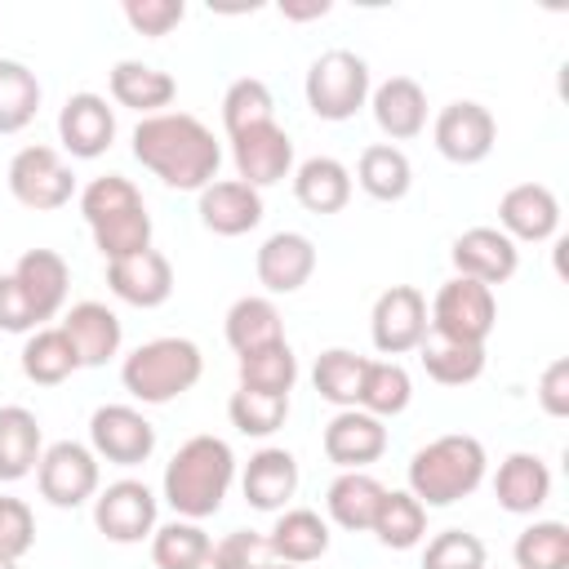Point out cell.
Masks as SVG:
<instances>
[{
    "label": "cell",
    "instance_id": "6da1fadb",
    "mask_svg": "<svg viewBox=\"0 0 569 569\" xmlns=\"http://www.w3.org/2000/svg\"><path fill=\"white\" fill-rule=\"evenodd\" d=\"M133 156L142 169H151L173 191H204L222 164L218 138L191 111L142 116L133 129Z\"/></svg>",
    "mask_w": 569,
    "mask_h": 569
},
{
    "label": "cell",
    "instance_id": "7a4b0ae2",
    "mask_svg": "<svg viewBox=\"0 0 569 569\" xmlns=\"http://www.w3.org/2000/svg\"><path fill=\"white\" fill-rule=\"evenodd\" d=\"M231 480H236L231 445L222 436H191L169 458L160 489H164V502L178 511V520H204L222 507Z\"/></svg>",
    "mask_w": 569,
    "mask_h": 569
},
{
    "label": "cell",
    "instance_id": "3957f363",
    "mask_svg": "<svg viewBox=\"0 0 569 569\" xmlns=\"http://www.w3.org/2000/svg\"><path fill=\"white\" fill-rule=\"evenodd\" d=\"M80 213H84L93 244L107 262L151 249V213H147L142 191L129 178H120V173L93 178L80 191Z\"/></svg>",
    "mask_w": 569,
    "mask_h": 569
},
{
    "label": "cell",
    "instance_id": "277c9868",
    "mask_svg": "<svg viewBox=\"0 0 569 569\" xmlns=\"http://www.w3.org/2000/svg\"><path fill=\"white\" fill-rule=\"evenodd\" d=\"M485 445L476 436H436L409 458V493L422 507H453L458 498L476 493L485 480Z\"/></svg>",
    "mask_w": 569,
    "mask_h": 569
},
{
    "label": "cell",
    "instance_id": "5b68a950",
    "mask_svg": "<svg viewBox=\"0 0 569 569\" xmlns=\"http://www.w3.org/2000/svg\"><path fill=\"white\" fill-rule=\"evenodd\" d=\"M204 373V356L191 338H151L133 347L120 365V382L142 405H169L191 391Z\"/></svg>",
    "mask_w": 569,
    "mask_h": 569
},
{
    "label": "cell",
    "instance_id": "8992f818",
    "mask_svg": "<svg viewBox=\"0 0 569 569\" xmlns=\"http://www.w3.org/2000/svg\"><path fill=\"white\" fill-rule=\"evenodd\" d=\"M307 107L320 120H351L369 102V62L351 49H329L307 67Z\"/></svg>",
    "mask_w": 569,
    "mask_h": 569
},
{
    "label": "cell",
    "instance_id": "52a82bcc",
    "mask_svg": "<svg viewBox=\"0 0 569 569\" xmlns=\"http://www.w3.org/2000/svg\"><path fill=\"white\" fill-rule=\"evenodd\" d=\"M431 333L436 338H449V342H467V347H485V338L493 333V320H498V302H493V289L467 280V276H453L440 284L431 311Z\"/></svg>",
    "mask_w": 569,
    "mask_h": 569
},
{
    "label": "cell",
    "instance_id": "ba28073f",
    "mask_svg": "<svg viewBox=\"0 0 569 569\" xmlns=\"http://www.w3.org/2000/svg\"><path fill=\"white\" fill-rule=\"evenodd\" d=\"M9 191L22 209H36V213H49V209H62L71 204L76 196V173L71 164L53 151V147H22L13 160H9Z\"/></svg>",
    "mask_w": 569,
    "mask_h": 569
},
{
    "label": "cell",
    "instance_id": "9c48e42d",
    "mask_svg": "<svg viewBox=\"0 0 569 569\" xmlns=\"http://www.w3.org/2000/svg\"><path fill=\"white\" fill-rule=\"evenodd\" d=\"M36 485H40V498L71 511L80 502H89L98 493V453L80 440H58L40 453L36 462Z\"/></svg>",
    "mask_w": 569,
    "mask_h": 569
},
{
    "label": "cell",
    "instance_id": "30bf717a",
    "mask_svg": "<svg viewBox=\"0 0 569 569\" xmlns=\"http://www.w3.org/2000/svg\"><path fill=\"white\" fill-rule=\"evenodd\" d=\"M431 320H427V298L413 284H391L387 293H378L373 316H369V338L382 356H405L418 351L427 338Z\"/></svg>",
    "mask_w": 569,
    "mask_h": 569
},
{
    "label": "cell",
    "instance_id": "8fae6325",
    "mask_svg": "<svg viewBox=\"0 0 569 569\" xmlns=\"http://www.w3.org/2000/svg\"><path fill=\"white\" fill-rule=\"evenodd\" d=\"M89 449L116 467H138L156 453V427L133 405H102L89 418Z\"/></svg>",
    "mask_w": 569,
    "mask_h": 569
},
{
    "label": "cell",
    "instance_id": "7c38bea8",
    "mask_svg": "<svg viewBox=\"0 0 569 569\" xmlns=\"http://www.w3.org/2000/svg\"><path fill=\"white\" fill-rule=\"evenodd\" d=\"M431 138H436V151L453 164H480L493 142H498V124L489 116V107L471 102V98H458L449 107H440L436 124H431Z\"/></svg>",
    "mask_w": 569,
    "mask_h": 569
},
{
    "label": "cell",
    "instance_id": "4fadbf2b",
    "mask_svg": "<svg viewBox=\"0 0 569 569\" xmlns=\"http://www.w3.org/2000/svg\"><path fill=\"white\" fill-rule=\"evenodd\" d=\"M93 525L111 542H142L156 533V493L142 480H116L93 498Z\"/></svg>",
    "mask_w": 569,
    "mask_h": 569
},
{
    "label": "cell",
    "instance_id": "5bb4252c",
    "mask_svg": "<svg viewBox=\"0 0 569 569\" xmlns=\"http://www.w3.org/2000/svg\"><path fill=\"white\" fill-rule=\"evenodd\" d=\"M231 160H236V173H240L244 187H253V191L258 187H276L293 169V138L276 120L253 124V129L231 138Z\"/></svg>",
    "mask_w": 569,
    "mask_h": 569
},
{
    "label": "cell",
    "instance_id": "9a60e30c",
    "mask_svg": "<svg viewBox=\"0 0 569 569\" xmlns=\"http://www.w3.org/2000/svg\"><path fill=\"white\" fill-rule=\"evenodd\" d=\"M449 258H453V271H458V276H467V280H476V284H485V289L511 280L516 267H520L516 240H507L498 227H471V231H462V236L453 240Z\"/></svg>",
    "mask_w": 569,
    "mask_h": 569
},
{
    "label": "cell",
    "instance_id": "2e32d148",
    "mask_svg": "<svg viewBox=\"0 0 569 569\" xmlns=\"http://www.w3.org/2000/svg\"><path fill=\"white\" fill-rule=\"evenodd\" d=\"M58 138L76 160H98L116 142V111L102 93H71L58 111Z\"/></svg>",
    "mask_w": 569,
    "mask_h": 569
},
{
    "label": "cell",
    "instance_id": "e0dca14e",
    "mask_svg": "<svg viewBox=\"0 0 569 569\" xmlns=\"http://www.w3.org/2000/svg\"><path fill=\"white\" fill-rule=\"evenodd\" d=\"M107 284H111V293L120 302L151 311V307L169 302V293H173V267H169V258L160 249H142V253H129V258L107 262Z\"/></svg>",
    "mask_w": 569,
    "mask_h": 569
},
{
    "label": "cell",
    "instance_id": "ac0fdd59",
    "mask_svg": "<svg viewBox=\"0 0 569 569\" xmlns=\"http://www.w3.org/2000/svg\"><path fill=\"white\" fill-rule=\"evenodd\" d=\"M382 453H387V427L365 409H338L333 422L325 427V458L338 462L342 471H365Z\"/></svg>",
    "mask_w": 569,
    "mask_h": 569
},
{
    "label": "cell",
    "instance_id": "d6986e66",
    "mask_svg": "<svg viewBox=\"0 0 569 569\" xmlns=\"http://www.w3.org/2000/svg\"><path fill=\"white\" fill-rule=\"evenodd\" d=\"M253 271L267 293H298L316 271V244L302 231H276L262 240Z\"/></svg>",
    "mask_w": 569,
    "mask_h": 569
},
{
    "label": "cell",
    "instance_id": "ffe728a7",
    "mask_svg": "<svg viewBox=\"0 0 569 569\" xmlns=\"http://www.w3.org/2000/svg\"><path fill=\"white\" fill-rule=\"evenodd\" d=\"M560 227V200L542 182H520L498 200V231L507 240H551Z\"/></svg>",
    "mask_w": 569,
    "mask_h": 569
},
{
    "label": "cell",
    "instance_id": "44dd1931",
    "mask_svg": "<svg viewBox=\"0 0 569 569\" xmlns=\"http://www.w3.org/2000/svg\"><path fill=\"white\" fill-rule=\"evenodd\" d=\"M80 360V369H98L120 351V316L107 302H76L58 325Z\"/></svg>",
    "mask_w": 569,
    "mask_h": 569
},
{
    "label": "cell",
    "instance_id": "7402d4cb",
    "mask_svg": "<svg viewBox=\"0 0 569 569\" xmlns=\"http://www.w3.org/2000/svg\"><path fill=\"white\" fill-rule=\"evenodd\" d=\"M369 107H373V124L391 142H409L427 129V93L409 76H391L378 89H369Z\"/></svg>",
    "mask_w": 569,
    "mask_h": 569
},
{
    "label": "cell",
    "instance_id": "603a6c76",
    "mask_svg": "<svg viewBox=\"0 0 569 569\" xmlns=\"http://www.w3.org/2000/svg\"><path fill=\"white\" fill-rule=\"evenodd\" d=\"M240 489H244V502L253 511H284V502L298 493V458L289 449H276V445L258 449L244 462Z\"/></svg>",
    "mask_w": 569,
    "mask_h": 569
},
{
    "label": "cell",
    "instance_id": "cb8c5ba5",
    "mask_svg": "<svg viewBox=\"0 0 569 569\" xmlns=\"http://www.w3.org/2000/svg\"><path fill=\"white\" fill-rule=\"evenodd\" d=\"M200 222L213 231V236H244L262 222V196L253 187H244L240 178H227V182H209L200 191Z\"/></svg>",
    "mask_w": 569,
    "mask_h": 569
},
{
    "label": "cell",
    "instance_id": "d4e9b609",
    "mask_svg": "<svg viewBox=\"0 0 569 569\" xmlns=\"http://www.w3.org/2000/svg\"><path fill=\"white\" fill-rule=\"evenodd\" d=\"M9 276H13L18 289L27 293L31 311L40 316V325L53 320V316L62 311V302H67V284H71V271H67L62 253H53V249H27Z\"/></svg>",
    "mask_w": 569,
    "mask_h": 569
},
{
    "label": "cell",
    "instance_id": "484cf974",
    "mask_svg": "<svg viewBox=\"0 0 569 569\" xmlns=\"http://www.w3.org/2000/svg\"><path fill=\"white\" fill-rule=\"evenodd\" d=\"M498 507L511 516H533L551 498V471L538 453H507L498 476H493Z\"/></svg>",
    "mask_w": 569,
    "mask_h": 569
},
{
    "label": "cell",
    "instance_id": "4316f807",
    "mask_svg": "<svg viewBox=\"0 0 569 569\" xmlns=\"http://www.w3.org/2000/svg\"><path fill=\"white\" fill-rule=\"evenodd\" d=\"M107 84H111V98H116L120 107L138 111V116H160V111L178 98V84H173L169 71H160V67H151V62H133V58L116 62Z\"/></svg>",
    "mask_w": 569,
    "mask_h": 569
},
{
    "label": "cell",
    "instance_id": "83f0119b",
    "mask_svg": "<svg viewBox=\"0 0 569 569\" xmlns=\"http://www.w3.org/2000/svg\"><path fill=\"white\" fill-rule=\"evenodd\" d=\"M267 547L280 565H311L329 551V525L311 507H289V511L276 516V525L267 533Z\"/></svg>",
    "mask_w": 569,
    "mask_h": 569
},
{
    "label": "cell",
    "instance_id": "f1b7e54d",
    "mask_svg": "<svg viewBox=\"0 0 569 569\" xmlns=\"http://www.w3.org/2000/svg\"><path fill=\"white\" fill-rule=\"evenodd\" d=\"M293 196L311 213H338L351 200V169L333 156H311L293 169Z\"/></svg>",
    "mask_w": 569,
    "mask_h": 569
},
{
    "label": "cell",
    "instance_id": "f546056e",
    "mask_svg": "<svg viewBox=\"0 0 569 569\" xmlns=\"http://www.w3.org/2000/svg\"><path fill=\"white\" fill-rule=\"evenodd\" d=\"M44 453V436L31 409L22 405H4L0 409V480H22L36 471Z\"/></svg>",
    "mask_w": 569,
    "mask_h": 569
},
{
    "label": "cell",
    "instance_id": "4dcf8cb0",
    "mask_svg": "<svg viewBox=\"0 0 569 569\" xmlns=\"http://www.w3.org/2000/svg\"><path fill=\"white\" fill-rule=\"evenodd\" d=\"M356 182H360L365 196L391 204V200H405V196H409V187H413V164H409V156H405L400 147L373 142V147H365L360 160H356Z\"/></svg>",
    "mask_w": 569,
    "mask_h": 569
},
{
    "label": "cell",
    "instance_id": "1f68e13d",
    "mask_svg": "<svg viewBox=\"0 0 569 569\" xmlns=\"http://www.w3.org/2000/svg\"><path fill=\"white\" fill-rule=\"evenodd\" d=\"M382 485L369 476V471H342L329 493H325V507H329V520L360 533V529H373V516H378V502H382Z\"/></svg>",
    "mask_w": 569,
    "mask_h": 569
},
{
    "label": "cell",
    "instance_id": "d6a6232c",
    "mask_svg": "<svg viewBox=\"0 0 569 569\" xmlns=\"http://www.w3.org/2000/svg\"><path fill=\"white\" fill-rule=\"evenodd\" d=\"M227 342L236 356H249V351H262L271 342H284V325H280V311L271 298H240L231 302L227 311Z\"/></svg>",
    "mask_w": 569,
    "mask_h": 569
},
{
    "label": "cell",
    "instance_id": "836d02e7",
    "mask_svg": "<svg viewBox=\"0 0 569 569\" xmlns=\"http://www.w3.org/2000/svg\"><path fill=\"white\" fill-rule=\"evenodd\" d=\"M369 533H378V542L391 547V551H409L427 533V507L409 489H387L382 502H378V516H373V529Z\"/></svg>",
    "mask_w": 569,
    "mask_h": 569
},
{
    "label": "cell",
    "instance_id": "e575fe53",
    "mask_svg": "<svg viewBox=\"0 0 569 569\" xmlns=\"http://www.w3.org/2000/svg\"><path fill=\"white\" fill-rule=\"evenodd\" d=\"M80 369V360H76V351H71V342H67V333L62 329H36L31 338H27V347H22V373L36 382V387H58V382H67L71 373Z\"/></svg>",
    "mask_w": 569,
    "mask_h": 569
},
{
    "label": "cell",
    "instance_id": "d590c367",
    "mask_svg": "<svg viewBox=\"0 0 569 569\" xmlns=\"http://www.w3.org/2000/svg\"><path fill=\"white\" fill-rule=\"evenodd\" d=\"M422 356V369L431 382L440 387H467L485 373V347H467V342H449V338H422L418 347Z\"/></svg>",
    "mask_w": 569,
    "mask_h": 569
},
{
    "label": "cell",
    "instance_id": "8d00e7d4",
    "mask_svg": "<svg viewBox=\"0 0 569 569\" xmlns=\"http://www.w3.org/2000/svg\"><path fill=\"white\" fill-rule=\"evenodd\" d=\"M409 400H413V382H409L405 365H396V360H369L365 365L356 409H365L373 418H396L409 409Z\"/></svg>",
    "mask_w": 569,
    "mask_h": 569
},
{
    "label": "cell",
    "instance_id": "74e56055",
    "mask_svg": "<svg viewBox=\"0 0 569 569\" xmlns=\"http://www.w3.org/2000/svg\"><path fill=\"white\" fill-rule=\"evenodd\" d=\"M209 533L200 529V520H169L151 533V560L156 569H204L209 565Z\"/></svg>",
    "mask_w": 569,
    "mask_h": 569
},
{
    "label": "cell",
    "instance_id": "f35d334b",
    "mask_svg": "<svg viewBox=\"0 0 569 569\" xmlns=\"http://www.w3.org/2000/svg\"><path fill=\"white\" fill-rule=\"evenodd\" d=\"M40 111V80L27 62L0 58V133H22Z\"/></svg>",
    "mask_w": 569,
    "mask_h": 569
},
{
    "label": "cell",
    "instance_id": "ab89813d",
    "mask_svg": "<svg viewBox=\"0 0 569 569\" xmlns=\"http://www.w3.org/2000/svg\"><path fill=\"white\" fill-rule=\"evenodd\" d=\"M365 356H356V351H347V347H329V351H320V360H316V369H311V382H316V391L329 400V405H338V409H356V400H360V382H365Z\"/></svg>",
    "mask_w": 569,
    "mask_h": 569
},
{
    "label": "cell",
    "instance_id": "60d3db41",
    "mask_svg": "<svg viewBox=\"0 0 569 569\" xmlns=\"http://www.w3.org/2000/svg\"><path fill=\"white\" fill-rule=\"evenodd\" d=\"M298 382V356L289 342H271L262 351L240 356V387L267 391V396H289Z\"/></svg>",
    "mask_w": 569,
    "mask_h": 569
},
{
    "label": "cell",
    "instance_id": "b9f144b4",
    "mask_svg": "<svg viewBox=\"0 0 569 569\" xmlns=\"http://www.w3.org/2000/svg\"><path fill=\"white\" fill-rule=\"evenodd\" d=\"M227 413H231V427L240 436H276L289 418V396H267V391H249V387H236L231 400H227Z\"/></svg>",
    "mask_w": 569,
    "mask_h": 569
},
{
    "label": "cell",
    "instance_id": "7bdbcfd3",
    "mask_svg": "<svg viewBox=\"0 0 569 569\" xmlns=\"http://www.w3.org/2000/svg\"><path fill=\"white\" fill-rule=\"evenodd\" d=\"M516 569H569V525L533 520L516 538Z\"/></svg>",
    "mask_w": 569,
    "mask_h": 569
},
{
    "label": "cell",
    "instance_id": "ee69618b",
    "mask_svg": "<svg viewBox=\"0 0 569 569\" xmlns=\"http://www.w3.org/2000/svg\"><path fill=\"white\" fill-rule=\"evenodd\" d=\"M276 120V102H271V89L258 80V76H240L227 93H222V124H227V138L253 129V124H267Z\"/></svg>",
    "mask_w": 569,
    "mask_h": 569
},
{
    "label": "cell",
    "instance_id": "f6af8a7d",
    "mask_svg": "<svg viewBox=\"0 0 569 569\" xmlns=\"http://www.w3.org/2000/svg\"><path fill=\"white\" fill-rule=\"evenodd\" d=\"M422 569H485V542L467 529H445L427 542Z\"/></svg>",
    "mask_w": 569,
    "mask_h": 569
},
{
    "label": "cell",
    "instance_id": "bcb514c9",
    "mask_svg": "<svg viewBox=\"0 0 569 569\" xmlns=\"http://www.w3.org/2000/svg\"><path fill=\"white\" fill-rule=\"evenodd\" d=\"M276 556L267 547V533H253V529H231L222 542H213L209 551V565L213 569H267Z\"/></svg>",
    "mask_w": 569,
    "mask_h": 569
},
{
    "label": "cell",
    "instance_id": "7dc6e473",
    "mask_svg": "<svg viewBox=\"0 0 569 569\" xmlns=\"http://www.w3.org/2000/svg\"><path fill=\"white\" fill-rule=\"evenodd\" d=\"M36 547V516L22 498H0V556L18 560Z\"/></svg>",
    "mask_w": 569,
    "mask_h": 569
},
{
    "label": "cell",
    "instance_id": "c3c4849f",
    "mask_svg": "<svg viewBox=\"0 0 569 569\" xmlns=\"http://www.w3.org/2000/svg\"><path fill=\"white\" fill-rule=\"evenodd\" d=\"M187 18V4L182 0H124V22L138 31V36H169L178 22Z\"/></svg>",
    "mask_w": 569,
    "mask_h": 569
},
{
    "label": "cell",
    "instance_id": "681fc988",
    "mask_svg": "<svg viewBox=\"0 0 569 569\" xmlns=\"http://www.w3.org/2000/svg\"><path fill=\"white\" fill-rule=\"evenodd\" d=\"M0 329L4 333H36V329H44L13 276H0Z\"/></svg>",
    "mask_w": 569,
    "mask_h": 569
},
{
    "label": "cell",
    "instance_id": "f907efd6",
    "mask_svg": "<svg viewBox=\"0 0 569 569\" xmlns=\"http://www.w3.org/2000/svg\"><path fill=\"white\" fill-rule=\"evenodd\" d=\"M538 405L551 413V418H569V360H551L538 378Z\"/></svg>",
    "mask_w": 569,
    "mask_h": 569
},
{
    "label": "cell",
    "instance_id": "816d5d0a",
    "mask_svg": "<svg viewBox=\"0 0 569 569\" xmlns=\"http://www.w3.org/2000/svg\"><path fill=\"white\" fill-rule=\"evenodd\" d=\"M280 13L284 18H293V22H307V18H325L329 13V0H311V4H280Z\"/></svg>",
    "mask_w": 569,
    "mask_h": 569
},
{
    "label": "cell",
    "instance_id": "f5cc1de1",
    "mask_svg": "<svg viewBox=\"0 0 569 569\" xmlns=\"http://www.w3.org/2000/svg\"><path fill=\"white\" fill-rule=\"evenodd\" d=\"M267 569H302V565H280V560H271Z\"/></svg>",
    "mask_w": 569,
    "mask_h": 569
},
{
    "label": "cell",
    "instance_id": "db71d44e",
    "mask_svg": "<svg viewBox=\"0 0 569 569\" xmlns=\"http://www.w3.org/2000/svg\"><path fill=\"white\" fill-rule=\"evenodd\" d=\"M0 569H18V560H4V556H0Z\"/></svg>",
    "mask_w": 569,
    "mask_h": 569
}]
</instances>
